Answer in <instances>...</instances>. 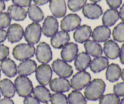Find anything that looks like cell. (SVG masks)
<instances>
[{"mask_svg":"<svg viewBox=\"0 0 124 104\" xmlns=\"http://www.w3.org/2000/svg\"><path fill=\"white\" fill-rule=\"evenodd\" d=\"M106 88L104 80L95 79L90 82L84 90V96L87 100L95 101L103 95Z\"/></svg>","mask_w":124,"mask_h":104,"instance_id":"obj_1","label":"cell"},{"mask_svg":"<svg viewBox=\"0 0 124 104\" xmlns=\"http://www.w3.org/2000/svg\"><path fill=\"white\" fill-rule=\"evenodd\" d=\"M14 85L16 93L22 97L30 96L33 90L32 82L26 76H20L17 77L15 80Z\"/></svg>","mask_w":124,"mask_h":104,"instance_id":"obj_2","label":"cell"},{"mask_svg":"<svg viewBox=\"0 0 124 104\" xmlns=\"http://www.w3.org/2000/svg\"><path fill=\"white\" fill-rule=\"evenodd\" d=\"M35 53V47L29 43H21L13 48L12 54L17 60L23 61L33 57Z\"/></svg>","mask_w":124,"mask_h":104,"instance_id":"obj_3","label":"cell"},{"mask_svg":"<svg viewBox=\"0 0 124 104\" xmlns=\"http://www.w3.org/2000/svg\"><path fill=\"white\" fill-rule=\"evenodd\" d=\"M41 33L42 28L40 24L34 22L27 26L24 34V38L29 44L35 45L39 41Z\"/></svg>","mask_w":124,"mask_h":104,"instance_id":"obj_4","label":"cell"},{"mask_svg":"<svg viewBox=\"0 0 124 104\" xmlns=\"http://www.w3.org/2000/svg\"><path fill=\"white\" fill-rule=\"evenodd\" d=\"M91 81V76L87 72L80 71L73 76L70 80V86L75 90L79 91L85 88Z\"/></svg>","mask_w":124,"mask_h":104,"instance_id":"obj_5","label":"cell"},{"mask_svg":"<svg viewBox=\"0 0 124 104\" xmlns=\"http://www.w3.org/2000/svg\"><path fill=\"white\" fill-rule=\"evenodd\" d=\"M52 69L49 65L42 64L38 66L35 71V76L37 81L41 85H48L52 77Z\"/></svg>","mask_w":124,"mask_h":104,"instance_id":"obj_6","label":"cell"},{"mask_svg":"<svg viewBox=\"0 0 124 104\" xmlns=\"http://www.w3.org/2000/svg\"><path fill=\"white\" fill-rule=\"evenodd\" d=\"M53 71L61 77L69 78L73 73L72 66L63 60L56 59L52 63Z\"/></svg>","mask_w":124,"mask_h":104,"instance_id":"obj_7","label":"cell"},{"mask_svg":"<svg viewBox=\"0 0 124 104\" xmlns=\"http://www.w3.org/2000/svg\"><path fill=\"white\" fill-rule=\"evenodd\" d=\"M35 54L38 62L42 64H46L50 62L53 57L52 49L46 42H41L38 45Z\"/></svg>","mask_w":124,"mask_h":104,"instance_id":"obj_8","label":"cell"},{"mask_svg":"<svg viewBox=\"0 0 124 104\" xmlns=\"http://www.w3.org/2000/svg\"><path fill=\"white\" fill-rule=\"evenodd\" d=\"M81 23V18L78 15L70 13L65 16L61 21V28L65 32H70L77 29Z\"/></svg>","mask_w":124,"mask_h":104,"instance_id":"obj_9","label":"cell"},{"mask_svg":"<svg viewBox=\"0 0 124 104\" xmlns=\"http://www.w3.org/2000/svg\"><path fill=\"white\" fill-rule=\"evenodd\" d=\"M58 22L56 18L53 16H48L42 24V34L47 37H52L58 32Z\"/></svg>","mask_w":124,"mask_h":104,"instance_id":"obj_10","label":"cell"},{"mask_svg":"<svg viewBox=\"0 0 124 104\" xmlns=\"http://www.w3.org/2000/svg\"><path fill=\"white\" fill-rule=\"evenodd\" d=\"M24 31L20 24L14 23L9 26L7 32V38L11 43L18 42L23 38Z\"/></svg>","mask_w":124,"mask_h":104,"instance_id":"obj_11","label":"cell"},{"mask_svg":"<svg viewBox=\"0 0 124 104\" xmlns=\"http://www.w3.org/2000/svg\"><path fill=\"white\" fill-rule=\"evenodd\" d=\"M78 52V46L73 42L68 43L62 47L61 56L63 60L66 62H71L75 59Z\"/></svg>","mask_w":124,"mask_h":104,"instance_id":"obj_12","label":"cell"},{"mask_svg":"<svg viewBox=\"0 0 124 104\" xmlns=\"http://www.w3.org/2000/svg\"><path fill=\"white\" fill-rule=\"evenodd\" d=\"M51 90L55 93H65L70 90L71 86L69 80L65 78H54L49 83Z\"/></svg>","mask_w":124,"mask_h":104,"instance_id":"obj_13","label":"cell"},{"mask_svg":"<svg viewBox=\"0 0 124 104\" xmlns=\"http://www.w3.org/2000/svg\"><path fill=\"white\" fill-rule=\"evenodd\" d=\"M102 13L101 7L96 3L87 4L82 8V13L88 19H98L102 15Z\"/></svg>","mask_w":124,"mask_h":104,"instance_id":"obj_14","label":"cell"},{"mask_svg":"<svg viewBox=\"0 0 124 104\" xmlns=\"http://www.w3.org/2000/svg\"><path fill=\"white\" fill-rule=\"evenodd\" d=\"M50 10L55 18H62L65 16L67 7L65 0H50Z\"/></svg>","mask_w":124,"mask_h":104,"instance_id":"obj_15","label":"cell"},{"mask_svg":"<svg viewBox=\"0 0 124 104\" xmlns=\"http://www.w3.org/2000/svg\"><path fill=\"white\" fill-rule=\"evenodd\" d=\"M70 40V35L67 32L61 30L57 32L50 40L51 45L55 49H61L68 43Z\"/></svg>","mask_w":124,"mask_h":104,"instance_id":"obj_16","label":"cell"},{"mask_svg":"<svg viewBox=\"0 0 124 104\" xmlns=\"http://www.w3.org/2000/svg\"><path fill=\"white\" fill-rule=\"evenodd\" d=\"M36 68L37 65L35 61L31 59H27L19 63L17 67V73L20 76H27L35 72Z\"/></svg>","mask_w":124,"mask_h":104,"instance_id":"obj_17","label":"cell"},{"mask_svg":"<svg viewBox=\"0 0 124 104\" xmlns=\"http://www.w3.org/2000/svg\"><path fill=\"white\" fill-rule=\"evenodd\" d=\"M111 30L105 26H98L96 27L92 33V37L94 41L97 42H104L110 38Z\"/></svg>","mask_w":124,"mask_h":104,"instance_id":"obj_18","label":"cell"},{"mask_svg":"<svg viewBox=\"0 0 124 104\" xmlns=\"http://www.w3.org/2000/svg\"><path fill=\"white\" fill-rule=\"evenodd\" d=\"M92 29L89 26H79L74 32L73 38L76 42L82 43L88 40L92 36Z\"/></svg>","mask_w":124,"mask_h":104,"instance_id":"obj_19","label":"cell"},{"mask_svg":"<svg viewBox=\"0 0 124 104\" xmlns=\"http://www.w3.org/2000/svg\"><path fill=\"white\" fill-rule=\"evenodd\" d=\"M103 51L107 58L115 60L119 57L120 47L116 41L112 40H109L105 41L104 43Z\"/></svg>","mask_w":124,"mask_h":104,"instance_id":"obj_20","label":"cell"},{"mask_svg":"<svg viewBox=\"0 0 124 104\" xmlns=\"http://www.w3.org/2000/svg\"><path fill=\"white\" fill-rule=\"evenodd\" d=\"M0 67L2 73L8 77H13L16 75V65L14 61L11 58H6L1 61Z\"/></svg>","mask_w":124,"mask_h":104,"instance_id":"obj_21","label":"cell"},{"mask_svg":"<svg viewBox=\"0 0 124 104\" xmlns=\"http://www.w3.org/2000/svg\"><path fill=\"white\" fill-rule=\"evenodd\" d=\"M7 13L11 19L16 21H21L25 19L27 12L23 7L16 5H11L7 9Z\"/></svg>","mask_w":124,"mask_h":104,"instance_id":"obj_22","label":"cell"},{"mask_svg":"<svg viewBox=\"0 0 124 104\" xmlns=\"http://www.w3.org/2000/svg\"><path fill=\"white\" fill-rule=\"evenodd\" d=\"M108 63V60L107 57L101 56L92 60L89 66L93 73H99L107 68Z\"/></svg>","mask_w":124,"mask_h":104,"instance_id":"obj_23","label":"cell"},{"mask_svg":"<svg viewBox=\"0 0 124 104\" xmlns=\"http://www.w3.org/2000/svg\"><path fill=\"white\" fill-rule=\"evenodd\" d=\"M0 91L4 97L12 98L15 96L16 92L15 85L9 79H2L0 82Z\"/></svg>","mask_w":124,"mask_h":104,"instance_id":"obj_24","label":"cell"},{"mask_svg":"<svg viewBox=\"0 0 124 104\" xmlns=\"http://www.w3.org/2000/svg\"><path fill=\"white\" fill-rule=\"evenodd\" d=\"M91 58L87 52H82L75 59V66L78 71H84L90 66Z\"/></svg>","mask_w":124,"mask_h":104,"instance_id":"obj_25","label":"cell"},{"mask_svg":"<svg viewBox=\"0 0 124 104\" xmlns=\"http://www.w3.org/2000/svg\"><path fill=\"white\" fill-rule=\"evenodd\" d=\"M119 19V12L115 9H110L107 10L103 15L102 21L104 26L111 27L113 26Z\"/></svg>","mask_w":124,"mask_h":104,"instance_id":"obj_26","label":"cell"},{"mask_svg":"<svg viewBox=\"0 0 124 104\" xmlns=\"http://www.w3.org/2000/svg\"><path fill=\"white\" fill-rule=\"evenodd\" d=\"M34 97L42 103H48L50 100L51 94L49 90L44 85H38L33 90Z\"/></svg>","mask_w":124,"mask_h":104,"instance_id":"obj_27","label":"cell"},{"mask_svg":"<svg viewBox=\"0 0 124 104\" xmlns=\"http://www.w3.org/2000/svg\"><path fill=\"white\" fill-rule=\"evenodd\" d=\"M84 48L88 55L93 57H99L102 54L103 49L100 44L94 40H88L84 43Z\"/></svg>","mask_w":124,"mask_h":104,"instance_id":"obj_28","label":"cell"},{"mask_svg":"<svg viewBox=\"0 0 124 104\" xmlns=\"http://www.w3.org/2000/svg\"><path fill=\"white\" fill-rule=\"evenodd\" d=\"M121 68L116 63H111L107 67L105 76L107 80L110 82H115L117 81L121 77Z\"/></svg>","mask_w":124,"mask_h":104,"instance_id":"obj_29","label":"cell"},{"mask_svg":"<svg viewBox=\"0 0 124 104\" xmlns=\"http://www.w3.org/2000/svg\"><path fill=\"white\" fill-rule=\"evenodd\" d=\"M27 13H28L30 19L35 23L42 21L44 18V14L42 10L35 4H31L29 6Z\"/></svg>","mask_w":124,"mask_h":104,"instance_id":"obj_30","label":"cell"},{"mask_svg":"<svg viewBox=\"0 0 124 104\" xmlns=\"http://www.w3.org/2000/svg\"><path fill=\"white\" fill-rule=\"evenodd\" d=\"M69 104H87V101L83 95L77 90L72 91L68 96Z\"/></svg>","mask_w":124,"mask_h":104,"instance_id":"obj_31","label":"cell"},{"mask_svg":"<svg viewBox=\"0 0 124 104\" xmlns=\"http://www.w3.org/2000/svg\"><path fill=\"white\" fill-rule=\"evenodd\" d=\"M114 40L118 42L124 41V22L119 23L115 27L112 32Z\"/></svg>","mask_w":124,"mask_h":104,"instance_id":"obj_32","label":"cell"},{"mask_svg":"<svg viewBox=\"0 0 124 104\" xmlns=\"http://www.w3.org/2000/svg\"><path fill=\"white\" fill-rule=\"evenodd\" d=\"M119 97L115 94L102 95L99 98V104H119Z\"/></svg>","mask_w":124,"mask_h":104,"instance_id":"obj_33","label":"cell"},{"mask_svg":"<svg viewBox=\"0 0 124 104\" xmlns=\"http://www.w3.org/2000/svg\"><path fill=\"white\" fill-rule=\"evenodd\" d=\"M87 1V0H68V7L72 12H78L83 8Z\"/></svg>","mask_w":124,"mask_h":104,"instance_id":"obj_34","label":"cell"},{"mask_svg":"<svg viewBox=\"0 0 124 104\" xmlns=\"http://www.w3.org/2000/svg\"><path fill=\"white\" fill-rule=\"evenodd\" d=\"M52 104H68V99L62 93H56L51 95L50 100Z\"/></svg>","mask_w":124,"mask_h":104,"instance_id":"obj_35","label":"cell"},{"mask_svg":"<svg viewBox=\"0 0 124 104\" xmlns=\"http://www.w3.org/2000/svg\"><path fill=\"white\" fill-rule=\"evenodd\" d=\"M11 18L6 12H0V29L6 28L10 26Z\"/></svg>","mask_w":124,"mask_h":104,"instance_id":"obj_36","label":"cell"},{"mask_svg":"<svg viewBox=\"0 0 124 104\" xmlns=\"http://www.w3.org/2000/svg\"><path fill=\"white\" fill-rule=\"evenodd\" d=\"M113 91L119 97H124V82L115 84L113 86Z\"/></svg>","mask_w":124,"mask_h":104,"instance_id":"obj_37","label":"cell"},{"mask_svg":"<svg viewBox=\"0 0 124 104\" xmlns=\"http://www.w3.org/2000/svg\"><path fill=\"white\" fill-rule=\"evenodd\" d=\"M9 54V48L4 45H0V62L7 58Z\"/></svg>","mask_w":124,"mask_h":104,"instance_id":"obj_38","label":"cell"},{"mask_svg":"<svg viewBox=\"0 0 124 104\" xmlns=\"http://www.w3.org/2000/svg\"><path fill=\"white\" fill-rule=\"evenodd\" d=\"M12 2L16 6L22 7H27L31 4V0H12Z\"/></svg>","mask_w":124,"mask_h":104,"instance_id":"obj_39","label":"cell"},{"mask_svg":"<svg viewBox=\"0 0 124 104\" xmlns=\"http://www.w3.org/2000/svg\"><path fill=\"white\" fill-rule=\"evenodd\" d=\"M105 1L110 8L116 9L121 6L122 0H105Z\"/></svg>","mask_w":124,"mask_h":104,"instance_id":"obj_40","label":"cell"},{"mask_svg":"<svg viewBox=\"0 0 124 104\" xmlns=\"http://www.w3.org/2000/svg\"><path fill=\"white\" fill-rule=\"evenodd\" d=\"M23 103L24 104H40L39 101L36 97L30 96V95L25 97Z\"/></svg>","mask_w":124,"mask_h":104,"instance_id":"obj_41","label":"cell"},{"mask_svg":"<svg viewBox=\"0 0 124 104\" xmlns=\"http://www.w3.org/2000/svg\"><path fill=\"white\" fill-rule=\"evenodd\" d=\"M119 57L121 63H122V64L124 65V43L121 46V48H120V52Z\"/></svg>","mask_w":124,"mask_h":104,"instance_id":"obj_42","label":"cell"},{"mask_svg":"<svg viewBox=\"0 0 124 104\" xmlns=\"http://www.w3.org/2000/svg\"><path fill=\"white\" fill-rule=\"evenodd\" d=\"M7 38V32L2 29H0V43L4 42Z\"/></svg>","mask_w":124,"mask_h":104,"instance_id":"obj_43","label":"cell"},{"mask_svg":"<svg viewBox=\"0 0 124 104\" xmlns=\"http://www.w3.org/2000/svg\"><path fill=\"white\" fill-rule=\"evenodd\" d=\"M0 104H15L14 102L10 98H4L0 100Z\"/></svg>","mask_w":124,"mask_h":104,"instance_id":"obj_44","label":"cell"},{"mask_svg":"<svg viewBox=\"0 0 124 104\" xmlns=\"http://www.w3.org/2000/svg\"><path fill=\"white\" fill-rule=\"evenodd\" d=\"M33 1L37 6H42L50 2V0H33Z\"/></svg>","mask_w":124,"mask_h":104,"instance_id":"obj_45","label":"cell"},{"mask_svg":"<svg viewBox=\"0 0 124 104\" xmlns=\"http://www.w3.org/2000/svg\"><path fill=\"white\" fill-rule=\"evenodd\" d=\"M119 18L122 19V21L124 22V4L120 8V10L119 12Z\"/></svg>","mask_w":124,"mask_h":104,"instance_id":"obj_46","label":"cell"},{"mask_svg":"<svg viewBox=\"0 0 124 104\" xmlns=\"http://www.w3.org/2000/svg\"><path fill=\"white\" fill-rule=\"evenodd\" d=\"M6 8V5L2 0H0V12H2Z\"/></svg>","mask_w":124,"mask_h":104,"instance_id":"obj_47","label":"cell"},{"mask_svg":"<svg viewBox=\"0 0 124 104\" xmlns=\"http://www.w3.org/2000/svg\"><path fill=\"white\" fill-rule=\"evenodd\" d=\"M121 79L124 81V68L122 69V71H121Z\"/></svg>","mask_w":124,"mask_h":104,"instance_id":"obj_48","label":"cell"},{"mask_svg":"<svg viewBox=\"0 0 124 104\" xmlns=\"http://www.w3.org/2000/svg\"><path fill=\"white\" fill-rule=\"evenodd\" d=\"M90 1H92V2H94V3H96V2H99V1H101V0H90Z\"/></svg>","mask_w":124,"mask_h":104,"instance_id":"obj_49","label":"cell"},{"mask_svg":"<svg viewBox=\"0 0 124 104\" xmlns=\"http://www.w3.org/2000/svg\"><path fill=\"white\" fill-rule=\"evenodd\" d=\"M119 104H124V97H123V98L122 99V100L120 101Z\"/></svg>","mask_w":124,"mask_h":104,"instance_id":"obj_50","label":"cell"},{"mask_svg":"<svg viewBox=\"0 0 124 104\" xmlns=\"http://www.w3.org/2000/svg\"><path fill=\"white\" fill-rule=\"evenodd\" d=\"M2 1H8V0H2Z\"/></svg>","mask_w":124,"mask_h":104,"instance_id":"obj_51","label":"cell"},{"mask_svg":"<svg viewBox=\"0 0 124 104\" xmlns=\"http://www.w3.org/2000/svg\"><path fill=\"white\" fill-rule=\"evenodd\" d=\"M0 77H1V69H0Z\"/></svg>","mask_w":124,"mask_h":104,"instance_id":"obj_52","label":"cell"},{"mask_svg":"<svg viewBox=\"0 0 124 104\" xmlns=\"http://www.w3.org/2000/svg\"><path fill=\"white\" fill-rule=\"evenodd\" d=\"M0 97H1V95H0Z\"/></svg>","mask_w":124,"mask_h":104,"instance_id":"obj_53","label":"cell"},{"mask_svg":"<svg viewBox=\"0 0 124 104\" xmlns=\"http://www.w3.org/2000/svg\"></svg>","mask_w":124,"mask_h":104,"instance_id":"obj_54","label":"cell"}]
</instances>
